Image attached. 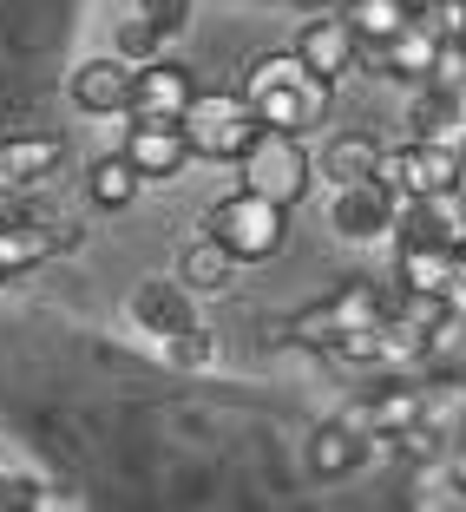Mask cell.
I'll list each match as a JSON object with an SVG mask.
<instances>
[{
	"instance_id": "cell-18",
	"label": "cell",
	"mask_w": 466,
	"mask_h": 512,
	"mask_svg": "<svg viewBox=\"0 0 466 512\" xmlns=\"http://www.w3.org/2000/svg\"><path fill=\"white\" fill-rule=\"evenodd\" d=\"M447 270H453V243H401L394 256V283L401 289H447Z\"/></svg>"
},
{
	"instance_id": "cell-5",
	"label": "cell",
	"mask_w": 466,
	"mask_h": 512,
	"mask_svg": "<svg viewBox=\"0 0 466 512\" xmlns=\"http://www.w3.org/2000/svg\"><path fill=\"white\" fill-rule=\"evenodd\" d=\"M394 211H401V197L381 178H355V184H335L329 224H335V237H348V243H375V237L394 230Z\"/></svg>"
},
{
	"instance_id": "cell-9",
	"label": "cell",
	"mask_w": 466,
	"mask_h": 512,
	"mask_svg": "<svg viewBox=\"0 0 466 512\" xmlns=\"http://www.w3.org/2000/svg\"><path fill=\"white\" fill-rule=\"evenodd\" d=\"M296 60L309 66L316 79H342V73H355V27H348L342 14H329V7H322V14L302 27Z\"/></svg>"
},
{
	"instance_id": "cell-17",
	"label": "cell",
	"mask_w": 466,
	"mask_h": 512,
	"mask_svg": "<svg viewBox=\"0 0 466 512\" xmlns=\"http://www.w3.org/2000/svg\"><path fill=\"white\" fill-rule=\"evenodd\" d=\"M375 165H381V145L368 132H335L329 145H322V178H329V184L375 178Z\"/></svg>"
},
{
	"instance_id": "cell-23",
	"label": "cell",
	"mask_w": 466,
	"mask_h": 512,
	"mask_svg": "<svg viewBox=\"0 0 466 512\" xmlns=\"http://www.w3.org/2000/svg\"><path fill=\"white\" fill-rule=\"evenodd\" d=\"M289 342H296V348H316V355H329V348L342 342V322H335L329 302H309L302 316H289Z\"/></svg>"
},
{
	"instance_id": "cell-13",
	"label": "cell",
	"mask_w": 466,
	"mask_h": 512,
	"mask_svg": "<svg viewBox=\"0 0 466 512\" xmlns=\"http://www.w3.org/2000/svg\"><path fill=\"white\" fill-rule=\"evenodd\" d=\"M66 158V145L53 132H20V138H0V184H14V191H27V184L53 178Z\"/></svg>"
},
{
	"instance_id": "cell-16",
	"label": "cell",
	"mask_w": 466,
	"mask_h": 512,
	"mask_svg": "<svg viewBox=\"0 0 466 512\" xmlns=\"http://www.w3.org/2000/svg\"><path fill=\"white\" fill-rule=\"evenodd\" d=\"M361 414H368V434H401V427H414L427 414V388L407 375H388L368 401H361Z\"/></svg>"
},
{
	"instance_id": "cell-30",
	"label": "cell",
	"mask_w": 466,
	"mask_h": 512,
	"mask_svg": "<svg viewBox=\"0 0 466 512\" xmlns=\"http://www.w3.org/2000/svg\"><path fill=\"white\" fill-rule=\"evenodd\" d=\"M7 217H20V204H14V184H0V224Z\"/></svg>"
},
{
	"instance_id": "cell-11",
	"label": "cell",
	"mask_w": 466,
	"mask_h": 512,
	"mask_svg": "<svg viewBox=\"0 0 466 512\" xmlns=\"http://www.w3.org/2000/svg\"><path fill=\"white\" fill-rule=\"evenodd\" d=\"M434 53H440V33L427 27L421 14H407L401 27L381 40V73H388V79H407V86H421V79L434 73Z\"/></svg>"
},
{
	"instance_id": "cell-1",
	"label": "cell",
	"mask_w": 466,
	"mask_h": 512,
	"mask_svg": "<svg viewBox=\"0 0 466 512\" xmlns=\"http://www.w3.org/2000/svg\"><path fill=\"white\" fill-rule=\"evenodd\" d=\"M237 171H243V191L270 197V204H283V211H296L302 197H309V178H316L302 132H270V125H256V138L243 145Z\"/></svg>"
},
{
	"instance_id": "cell-10",
	"label": "cell",
	"mask_w": 466,
	"mask_h": 512,
	"mask_svg": "<svg viewBox=\"0 0 466 512\" xmlns=\"http://www.w3.org/2000/svg\"><path fill=\"white\" fill-rule=\"evenodd\" d=\"M132 322H138L145 335H158V342L184 335V329L197 322L191 289H184V283H158V276H151V283H138V289H132Z\"/></svg>"
},
{
	"instance_id": "cell-28",
	"label": "cell",
	"mask_w": 466,
	"mask_h": 512,
	"mask_svg": "<svg viewBox=\"0 0 466 512\" xmlns=\"http://www.w3.org/2000/svg\"><path fill=\"white\" fill-rule=\"evenodd\" d=\"M0 506H53V493L27 473H14V480H0Z\"/></svg>"
},
{
	"instance_id": "cell-26",
	"label": "cell",
	"mask_w": 466,
	"mask_h": 512,
	"mask_svg": "<svg viewBox=\"0 0 466 512\" xmlns=\"http://www.w3.org/2000/svg\"><path fill=\"white\" fill-rule=\"evenodd\" d=\"M414 14H421L440 40H466V0H427V7H414Z\"/></svg>"
},
{
	"instance_id": "cell-14",
	"label": "cell",
	"mask_w": 466,
	"mask_h": 512,
	"mask_svg": "<svg viewBox=\"0 0 466 512\" xmlns=\"http://www.w3.org/2000/svg\"><path fill=\"white\" fill-rule=\"evenodd\" d=\"M368 440L375 434H361V427H348V421H322L316 434H309V473H316V480H348V473L368 460Z\"/></svg>"
},
{
	"instance_id": "cell-32",
	"label": "cell",
	"mask_w": 466,
	"mask_h": 512,
	"mask_svg": "<svg viewBox=\"0 0 466 512\" xmlns=\"http://www.w3.org/2000/svg\"><path fill=\"white\" fill-rule=\"evenodd\" d=\"M7 283H14V276H7V270H0V289H7Z\"/></svg>"
},
{
	"instance_id": "cell-31",
	"label": "cell",
	"mask_w": 466,
	"mask_h": 512,
	"mask_svg": "<svg viewBox=\"0 0 466 512\" xmlns=\"http://www.w3.org/2000/svg\"><path fill=\"white\" fill-rule=\"evenodd\" d=\"M302 14H322V7H335V0H296Z\"/></svg>"
},
{
	"instance_id": "cell-3",
	"label": "cell",
	"mask_w": 466,
	"mask_h": 512,
	"mask_svg": "<svg viewBox=\"0 0 466 512\" xmlns=\"http://www.w3.org/2000/svg\"><path fill=\"white\" fill-rule=\"evenodd\" d=\"M178 125L191 138V158H217V165H237L243 145L256 138V112L243 92H191Z\"/></svg>"
},
{
	"instance_id": "cell-34",
	"label": "cell",
	"mask_w": 466,
	"mask_h": 512,
	"mask_svg": "<svg viewBox=\"0 0 466 512\" xmlns=\"http://www.w3.org/2000/svg\"><path fill=\"white\" fill-rule=\"evenodd\" d=\"M460 46H466V40H460Z\"/></svg>"
},
{
	"instance_id": "cell-19",
	"label": "cell",
	"mask_w": 466,
	"mask_h": 512,
	"mask_svg": "<svg viewBox=\"0 0 466 512\" xmlns=\"http://www.w3.org/2000/svg\"><path fill=\"white\" fill-rule=\"evenodd\" d=\"M138 171H132V158L125 151H112V158H92V171H86V197L99 204V211H125L138 197Z\"/></svg>"
},
{
	"instance_id": "cell-25",
	"label": "cell",
	"mask_w": 466,
	"mask_h": 512,
	"mask_svg": "<svg viewBox=\"0 0 466 512\" xmlns=\"http://www.w3.org/2000/svg\"><path fill=\"white\" fill-rule=\"evenodd\" d=\"M165 348H171V362H178V368H211L217 362V335L204 329V322H191L184 335H171Z\"/></svg>"
},
{
	"instance_id": "cell-33",
	"label": "cell",
	"mask_w": 466,
	"mask_h": 512,
	"mask_svg": "<svg viewBox=\"0 0 466 512\" xmlns=\"http://www.w3.org/2000/svg\"><path fill=\"white\" fill-rule=\"evenodd\" d=\"M407 7H427V0H407Z\"/></svg>"
},
{
	"instance_id": "cell-24",
	"label": "cell",
	"mask_w": 466,
	"mask_h": 512,
	"mask_svg": "<svg viewBox=\"0 0 466 512\" xmlns=\"http://www.w3.org/2000/svg\"><path fill=\"white\" fill-rule=\"evenodd\" d=\"M158 53H165V33L151 27L145 14H132L119 27V60H132V66H145V60H158Z\"/></svg>"
},
{
	"instance_id": "cell-2",
	"label": "cell",
	"mask_w": 466,
	"mask_h": 512,
	"mask_svg": "<svg viewBox=\"0 0 466 512\" xmlns=\"http://www.w3.org/2000/svg\"><path fill=\"white\" fill-rule=\"evenodd\" d=\"M204 230H211L237 263H270L289 243V211L270 204V197H256V191H230L204 211Z\"/></svg>"
},
{
	"instance_id": "cell-7",
	"label": "cell",
	"mask_w": 466,
	"mask_h": 512,
	"mask_svg": "<svg viewBox=\"0 0 466 512\" xmlns=\"http://www.w3.org/2000/svg\"><path fill=\"white\" fill-rule=\"evenodd\" d=\"M191 92H197L191 66H178V60H165V53H158V60L132 66V99H125V119H184Z\"/></svg>"
},
{
	"instance_id": "cell-12",
	"label": "cell",
	"mask_w": 466,
	"mask_h": 512,
	"mask_svg": "<svg viewBox=\"0 0 466 512\" xmlns=\"http://www.w3.org/2000/svg\"><path fill=\"white\" fill-rule=\"evenodd\" d=\"M125 99H132V60H119V53H99L73 73L79 112H125Z\"/></svg>"
},
{
	"instance_id": "cell-20",
	"label": "cell",
	"mask_w": 466,
	"mask_h": 512,
	"mask_svg": "<svg viewBox=\"0 0 466 512\" xmlns=\"http://www.w3.org/2000/svg\"><path fill=\"white\" fill-rule=\"evenodd\" d=\"M46 256H53V230L46 224H27V217H7V224H0V270L7 276L33 270Z\"/></svg>"
},
{
	"instance_id": "cell-21",
	"label": "cell",
	"mask_w": 466,
	"mask_h": 512,
	"mask_svg": "<svg viewBox=\"0 0 466 512\" xmlns=\"http://www.w3.org/2000/svg\"><path fill=\"white\" fill-rule=\"evenodd\" d=\"M329 309H335V322H342V335L348 329H375V322L388 316V289H375L368 276H355V283H342L329 296Z\"/></svg>"
},
{
	"instance_id": "cell-4",
	"label": "cell",
	"mask_w": 466,
	"mask_h": 512,
	"mask_svg": "<svg viewBox=\"0 0 466 512\" xmlns=\"http://www.w3.org/2000/svg\"><path fill=\"white\" fill-rule=\"evenodd\" d=\"M329 99H335V79H316L309 66H302L296 79L256 92L250 112H256V125H270V132H309V125L329 119Z\"/></svg>"
},
{
	"instance_id": "cell-27",
	"label": "cell",
	"mask_w": 466,
	"mask_h": 512,
	"mask_svg": "<svg viewBox=\"0 0 466 512\" xmlns=\"http://www.w3.org/2000/svg\"><path fill=\"white\" fill-rule=\"evenodd\" d=\"M138 14H145L151 27H158V33L171 40V33L191 27V0H138Z\"/></svg>"
},
{
	"instance_id": "cell-22",
	"label": "cell",
	"mask_w": 466,
	"mask_h": 512,
	"mask_svg": "<svg viewBox=\"0 0 466 512\" xmlns=\"http://www.w3.org/2000/svg\"><path fill=\"white\" fill-rule=\"evenodd\" d=\"M407 14H414L407 0H342V20L355 27V40H388Z\"/></svg>"
},
{
	"instance_id": "cell-15",
	"label": "cell",
	"mask_w": 466,
	"mask_h": 512,
	"mask_svg": "<svg viewBox=\"0 0 466 512\" xmlns=\"http://www.w3.org/2000/svg\"><path fill=\"white\" fill-rule=\"evenodd\" d=\"M237 270L243 263L211 237V230H204L197 243H184V256H178V283L191 289V296H224V289L237 283Z\"/></svg>"
},
{
	"instance_id": "cell-8",
	"label": "cell",
	"mask_w": 466,
	"mask_h": 512,
	"mask_svg": "<svg viewBox=\"0 0 466 512\" xmlns=\"http://www.w3.org/2000/svg\"><path fill=\"white\" fill-rule=\"evenodd\" d=\"M407 125H414V138H440V145L466 151V86H434V79H421L414 99H407Z\"/></svg>"
},
{
	"instance_id": "cell-29",
	"label": "cell",
	"mask_w": 466,
	"mask_h": 512,
	"mask_svg": "<svg viewBox=\"0 0 466 512\" xmlns=\"http://www.w3.org/2000/svg\"><path fill=\"white\" fill-rule=\"evenodd\" d=\"M447 467H453V493H466V434L453 440V460H447Z\"/></svg>"
},
{
	"instance_id": "cell-6",
	"label": "cell",
	"mask_w": 466,
	"mask_h": 512,
	"mask_svg": "<svg viewBox=\"0 0 466 512\" xmlns=\"http://www.w3.org/2000/svg\"><path fill=\"white\" fill-rule=\"evenodd\" d=\"M125 158H132V171L145 184H171L184 165H191V138H184L178 119H132V132H125Z\"/></svg>"
}]
</instances>
